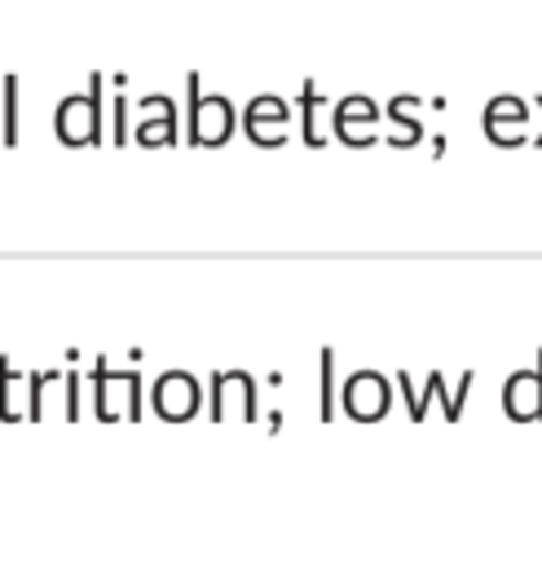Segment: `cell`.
<instances>
[{
	"label": "cell",
	"instance_id": "obj_1",
	"mask_svg": "<svg viewBox=\"0 0 542 564\" xmlns=\"http://www.w3.org/2000/svg\"><path fill=\"white\" fill-rule=\"evenodd\" d=\"M62 145H97L101 141V75L93 70L88 97H62L53 119Z\"/></svg>",
	"mask_w": 542,
	"mask_h": 564
},
{
	"label": "cell",
	"instance_id": "obj_2",
	"mask_svg": "<svg viewBox=\"0 0 542 564\" xmlns=\"http://www.w3.org/2000/svg\"><path fill=\"white\" fill-rule=\"evenodd\" d=\"M234 128V110L225 97H198V75H189V141L220 145Z\"/></svg>",
	"mask_w": 542,
	"mask_h": 564
},
{
	"label": "cell",
	"instance_id": "obj_3",
	"mask_svg": "<svg viewBox=\"0 0 542 564\" xmlns=\"http://www.w3.org/2000/svg\"><path fill=\"white\" fill-rule=\"evenodd\" d=\"M154 410H159L163 419H189V414L198 410V383H194L189 375H181V370L163 375V379L154 383Z\"/></svg>",
	"mask_w": 542,
	"mask_h": 564
},
{
	"label": "cell",
	"instance_id": "obj_4",
	"mask_svg": "<svg viewBox=\"0 0 542 564\" xmlns=\"http://www.w3.org/2000/svg\"><path fill=\"white\" fill-rule=\"evenodd\" d=\"M344 405H348L353 419H375V414H383V410H388V388H383V379L370 375V370L353 375L348 388H344Z\"/></svg>",
	"mask_w": 542,
	"mask_h": 564
},
{
	"label": "cell",
	"instance_id": "obj_5",
	"mask_svg": "<svg viewBox=\"0 0 542 564\" xmlns=\"http://www.w3.org/2000/svg\"><path fill=\"white\" fill-rule=\"evenodd\" d=\"M141 110H154L150 123L137 128V141L141 145H172L176 141V110L167 97H141Z\"/></svg>",
	"mask_w": 542,
	"mask_h": 564
},
{
	"label": "cell",
	"instance_id": "obj_6",
	"mask_svg": "<svg viewBox=\"0 0 542 564\" xmlns=\"http://www.w3.org/2000/svg\"><path fill=\"white\" fill-rule=\"evenodd\" d=\"M264 119H269V123H282V119H286V106H282L278 97H256V101H251V110H247V132H251L260 145H264Z\"/></svg>",
	"mask_w": 542,
	"mask_h": 564
},
{
	"label": "cell",
	"instance_id": "obj_7",
	"mask_svg": "<svg viewBox=\"0 0 542 564\" xmlns=\"http://www.w3.org/2000/svg\"><path fill=\"white\" fill-rule=\"evenodd\" d=\"M4 145H18V79H4Z\"/></svg>",
	"mask_w": 542,
	"mask_h": 564
},
{
	"label": "cell",
	"instance_id": "obj_8",
	"mask_svg": "<svg viewBox=\"0 0 542 564\" xmlns=\"http://www.w3.org/2000/svg\"><path fill=\"white\" fill-rule=\"evenodd\" d=\"M0 414L18 419V379H13L9 361H0Z\"/></svg>",
	"mask_w": 542,
	"mask_h": 564
},
{
	"label": "cell",
	"instance_id": "obj_9",
	"mask_svg": "<svg viewBox=\"0 0 542 564\" xmlns=\"http://www.w3.org/2000/svg\"><path fill=\"white\" fill-rule=\"evenodd\" d=\"M335 414V357L322 352V419Z\"/></svg>",
	"mask_w": 542,
	"mask_h": 564
}]
</instances>
